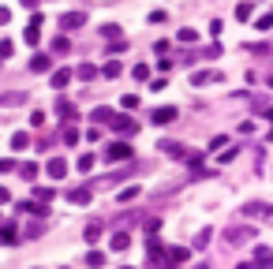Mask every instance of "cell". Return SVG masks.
Returning <instances> with one entry per match:
<instances>
[{
  "label": "cell",
  "instance_id": "83f0119b",
  "mask_svg": "<svg viewBox=\"0 0 273 269\" xmlns=\"http://www.w3.org/2000/svg\"><path fill=\"white\" fill-rule=\"evenodd\" d=\"M120 105H124V109H139V98H135V94H124V101H120Z\"/></svg>",
  "mask_w": 273,
  "mask_h": 269
},
{
  "label": "cell",
  "instance_id": "4fadbf2b",
  "mask_svg": "<svg viewBox=\"0 0 273 269\" xmlns=\"http://www.w3.org/2000/svg\"><path fill=\"white\" fill-rule=\"evenodd\" d=\"M71 82V71H53V90H64Z\"/></svg>",
  "mask_w": 273,
  "mask_h": 269
},
{
  "label": "cell",
  "instance_id": "8992f818",
  "mask_svg": "<svg viewBox=\"0 0 273 269\" xmlns=\"http://www.w3.org/2000/svg\"><path fill=\"white\" fill-rule=\"evenodd\" d=\"M82 23H86V15H82V12H68V15H60V26H64V30H75V26H82Z\"/></svg>",
  "mask_w": 273,
  "mask_h": 269
},
{
  "label": "cell",
  "instance_id": "cb8c5ba5",
  "mask_svg": "<svg viewBox=\"0 0 273 269\" xmlns=\"http://www.w3.org/2000/svg\"><path fill=\"white\" fill-rule=\"evenodd\" d=\"M131 75H135V79H150V67L146 64H135V67H131Z\"/></svg>",
  "mask_w": 273,
  "mask_h": 269
},
{
  "label": "cell",
  "instance_id": "74e56055",
  "mask_svg": "<svg viewBox=\"0 0 273 269\" xmlns=\"http://www.w3.org/2000/svg\"><path fill=\"white\" fill-rule=\"evenodd\" d=\"M240 269H255V262H251V265H240Z\"/></svg>",
  "mask_w": 273,
  "mask_h": 269
},
{
  "label": "cell",
  "instance_id": "1f68e13d",
  "mask_svg": "<svg viewBox=\"0 0 273 269\" xmlns=\"http://www.w3.org/2000/svg\"><path fill=\"white\" fill-rule=\"evenodd\" d=\"M221 30H224V23H221V19H213V23H210V34H213V37H221Z\"/></svg>",
  "mask_w": 273,
  "mask_h": 269
},
{
  "label": "cell",
  "instance_id": "30bf717a",
  "mask_svg": "<svg viewBox=\"0 0 273 269\" xmlns=\"http://www.w3.org/2000/svg\"><path fill=\"white\" fill-rule=\"evenodd\" d=\"M68 198L75 202V206H86V202H90V187H75V191H71Z\"/></svg>",
  "mask_w": 273,
  "mask_h": 269
},
{
  "label": "cell",
  "instance_id": "3957f363",
  "mask_svg": "<svg viewBox=\"0 0 273 269\" xmlns=\"http://www.w3.org/2000/svg\"><path fill=\"white\" fill-rule=\"evenodd\" d=\"M45 172H49L53 180H64V176H68V161H64V157H53L49 165H45Z\"/></svg>",
  "mask_w": 273,
  "mask_h": 269
},
{
  "label": "cell",
  "instance_id": "9a60e30c",
  "mask_svg": "<svg viewBox=\"0 0 273 269\" xmlns=\"http://www.w3.org/2000/svg\"><path fill=\"white\" fill-rule=\"evenodd\" d=\"M34 198L41 202V206H49L53 202V187H34Z\"/></svg>",
  "mask_w": 273,
  "mask_h": 269
},
{
  "label": "cell",
  "instance_id": "8fae6325",
  "mask_svg": "<svg viewBox=\"0 0 273 269\" xmlns=\"http://www.w3.org/2000/svg\"><path fill=\"white\" fill-rule=\"evenodd\" d=\"M255 262L258 265H273V251L269 247H255Z\"/></svg>",
  "mask_w": 273,
  "mask_h": 269
},
{
  "label": "cell",
  "instance_id": "7402d4cb",
  "mask_svg": "<svg viewBox=\"0 0 273 269\" xmlns=\"http://www.w3.org/2000/svg\"><path fill=\"white\" fill-rule=\"evenodd\" d=\"M19 172H23V180H34V176H37V165L26 161V165H19Z\"/></svg>",
  "mask_w": 273,
  "mask_h": 269
},
{
  "label": "cell",
  "instance_id": "d590c367",
  "mask_svg": "<svg viewBox=\"0 0 273 269\" xmlns=\"http://www.w3.org/2000/svg\"><path fill=\"white\" fill-rule=\"evenodd\" d=\"M8 198H12V195H8V191H4V187H0V206H4V202H8Z\"/></svg>",
  "mask_w": 273,
  "mask_h": 269
},
{
  "label": "cell",
  "instance_id": "e575fe53",
  "mask_svg": "<svg viewBox=\"0 0 273 269\" xmlns=\"http://www.w3.org/2000/svg\"><path fill=\"white\" fill-rule=\"evenodd\" d=\"M12 168H15V161H12V157H4V161H0V172H12Z\"/></svg>",
  "mask_w": 273,
  "mask_h": 269
},
{
  "label": "cell",
  "instance_id": "5bb4252c",
  "mask_svg": "<svg viewBox=\"0 0 273 269\" xmlns=\"http://www.w3.org/2000/svg\"><path fill=\"white\" fill-rule=\"evenodd\" d=\"M12 146H15V150H26V146H30V134H26V131H15V134H12Z\"/></svg>",
  "mask_w": 273,
  "mask_h": 269
},
{
  "label": "cell",
  "instance_id": "f1b7e54d",
  "mask_svg": "<svg viewBox=\"0 0 273 269\" xmlns=\"http://www.w3.org/2000/svg\"><path fill=\"white\" fill-rule=\"evenodd\" d=\"M64 142H68V146H75V142H79V131L68 127V131H64Z\"/></svg>",
  "mask_w": 273,
  "mask_h": 269
},
{
  "label": "cell",
  "instance_id": "d6a6232c",
  "mask_svg": "<svg viewBox=\"0 0 273 269\" xmlns=\"http://www.w3.org/2000/svg\"><path fill=\"white\" fill-rule=\"evenodd\" d=\"M30 123H34V127H41V123H45V112H41V109L30 112Z\"/></svg>",
  "mask_w": 273,
  "mask_h": 269
},
{
  "label": "cell",
  "instance_id": "ac0fdd59",
  "mask_svg": "<svg viewBox=\"0 0 273 269\" xmlns=\"http://www.w3.org/2000/svg\"><path fill=\"white\" fill-rule=\"evenodd\" d=\"M94 161H98L94 153H82V157H79V172H90V168H94Z\"/></svg>",
  "mask_w": 273,
  "mask_h": 269
},
{
  "label": "cell",
  "instance_id": "5b68a950",
  "mask_svg": "<svg viewBox=\"0 0 273 269\" xmlns=\"http://www.w3.org/2000/svg\"><path fill=\"white\" fill-rule=\"evenodd\" d=\"M0 243H4V247H15V243H19V228H15V225H0Z\"/></svg>",
  "mask_w": 273,
  "mask_h": 269
},
{
  "label": "cell",
  "instance_id": "4316f807",
  "mask_svg": "<svg viewBox=\"0 0 273 269\" xmlns=\"http://www.w3.org/2000/svg\"><path fill=\"white\" fill-rule=\"evenodd\" d=\"M255 26H258V30H269V26H273V12H266V15H262Z\"/></svg>",
  "mask_w": 273,
  "mask_h": 269
},
{
  "label": "cell",
  "instance_id": "44dd1931",
  "mask_svg": "<svg viewBox=\"0 0 273 269\" xmlns=\"http://www.w3.org/2000/svg\"><path fill=\"white\" fill-rule=\"evenodd\" d=\"M56 112H60V116H71V120H75V105H68V101H56Z\"/></svg>",
  "mask_w": 273,
  "mask_h": 269
},
{
  "label": "cell",
  "instance_id": "52a82bcc",
  "mask_svg": "<svg viewBox=\"0 0 273 269\" xmlns=\"http://www.w3.org/2000/svg\"><path fill=\"white\" fill-rule=\"evenodd\" d=\"M172 120H176V109H172V105H165V109L154 112V123H157V127H165V123H172Z\"/></svg>",
  "mask_w": 273,
  "mask_h": 269
},
{
  "label": "cell",
  "instance_id": "7c38bea8",
  "mask_svg": "<svg viewBox=\"0 0 273 269\" xmlns=\"http://www.w3.org/2000/svg\"><path fill=\"white\" fill-rule=\"evenodd\" d=\"M127 247H131V236H127V232H116V236H112V251H127Z\"/></svg>",
  "mask_w": 273,
  "mask_h": 269
},
{
  "label": "cell",
  "instance_id": "d4e9b609",
  "mask_svg": "<svg viewBox=\"0 0 273 269\" xmlns=\"http://www.w3.org/2000/svg\"><path fill=\"white\" fill-rule=\"evenodd\" d=\"M101 34H105V37H112V41H116V37H120V26H116V23H109V26H101Z\"/></svg>",
  "mask_w": 273,
  "mask_h": 269
},
{
  "label": "cell",
  "instance_id": "6da1fadb",
  "mask_svg": "<svg viewBox=\"0 0 273 269\" xmlns=\"http://www.w3.org/2000/svg\"><path fill=\"white\" fill-rule=\"evenodd\" d=\"M41 23H45L41 15H34V19H30V26H26V34H23V37H26V45H37V41H41Z\"/></svg>",
  "mask_w": 273,
  "mask_h": 269
},
{
  "label": "cell",
  "instance_id": "9c48e42d",
  "mask_svg": "<svg viewBox=\"0 0 273 269\" xmlns=\"http://www.w3.org/2000/svg\"><path fill=\"white\" fill-rule=\"evenodd\" d=\"M49 67H53V60H49L45 53H37L34 60H30V71H37V75H41V71H49Z\"/></svg>",
  "mask_w": 273,
  "mask_h": 269
},
{
  "label": "cell",
  "instance_id": "e0dca14e",
  "mask_svg": "<svg viewBox=\"0 0 273 269\" xmlns=\"http://www.w3.org/2000/svg\"><path fill=\"white\" fill-rule=\"evenodd\" d=\"M251 12H255V8H251L247 0H240V8H236V19H243V23H247V19H251Z\"/></svg>",
  "mask_w": 273,
  "mask_h": 269
},
{
  "label": "cell",
  "instance_id": "2e32d148",
  "mask_svg": "<svg viewBox=\"0 0 273 269\" xmlns=\"http://www.w3.org/2000/svg\"><path fill=\"white\" fill-rule=\"evenodd\" d=\"M120 71H124V67H120L116 60H109L105 67H101V75H105V79H116V75H120Z\"/></svg>",
  "mask_w": 273,
  "mask_h": 269
},
{
  "label": "cell",
  "instance_id": "603a6c76",
  "mask_svg": "<svg viewBox=\"0 0 273 269\" xmlns=\"http://www.w3.org/2000/svg\"><path fill=\"white\" fill-rule=\"evenodd\" d=\"M98 236H101V225H86V243H98Z\"/></svg>",
  "mask_w": 273,
  "mask_h": 269
},
{
  "label": "cell",
  "instance_id": "8d00e7d4",
  "mask_svg": "<svg viewBox=\"0 0 273 269\" xmlns=\"http://www.w3.org/2000/svg\"><path fill=\"white\" fill-rule=\"evenodd\" d=\"M19 4H23V8H37V0H19Z\"/></svg>",
  "mask_w": 273,
  "mask_h": 269
},
{
  "label": "cell",
  "instance_id": "f546056e",
  "mask_svg": "<svg viewBox=\"0 0 273 269\" xmlns=\"http://www.w3.org/2000/svg\"><path fill=\"white\" fill-rule=\"evenodd\" d=\"M176 37H180V41H191V45L199 41V34H195V30H180V34H176Z\"/></svg>",
  "mask_w": 273,
  "mask_h": 269
},
{
  "label": "cell",
  "instance_id": "836d02e7",
  "mask_svg": "<svg viewBox=\"0 0 273 269\" xmlns=\"http://www.w3.org/2000/svg\"><path fill=\"white\" fill-rule=\"evenodd\" d=\"M12 23V12H8V8H0V26H8Z\"/></svg>",
  "mask_w": 273,
  "mask_h": 269
},
{
  "label": "cell",
  "instance_id": "277c9868",
  "mask_svg": "<svg viewBox=\"0 0 273 269\" xmlns=\"http://www.w3.org/2000/svg\"><path fill=\"white\" fill-rule=\"evenodd\" d=\"M109 123H112V127H116L120 134H127V131H131V134H135V131H139V123H135V120H131V116H112Z\"/></svg>",
  "mask_w": 273,
  "mask_h": 269
},
{
  "label": "cell",
  "instance_id": "484cf974",
  "mask_svg": "<svg viewBox=\"0 0 273 269\" xmlns=\"http://www.w3.org/2000/svg\"><path fill=\"white\" fill-rule=\"evenodd\" d=\"M94 120H98V123H109L112 112H109V109H94Z\"/></svg>",
  "mask_w": 273,
  "mask_h": 269
},
{
  "label": "cell",
  "instance_id": "ba28073f",
  "mask_svg": "<svg viewBox=\"0 0 273 269\" xmlns=\"http://www.w3.org/2000/svg\"><path fill=\"white\" fill-rule=\"evenodd\" d=\"M217 79H221L217 71H195L191 75V86H206V82H217Z\"/></svg>",
  "mask_w": 273,
  "mask_h": 269
},
{
  "label": "cell",
  "instance_id": "f35d334b",
  "mask_svg": "<svg viewBox=\"0 0 273 269\" xmlns=\"http://www.w3.org/2000/svg\"><path fill=\"white\" fill-rule=\"evenodd\" d=\"M127 269H131V265H127Z\"/></svg>",
  "mask_w": 273,
  "mask_h": 269
},
{
  "label": "cell",
  "instance_id": "ffe728a7",
  "mask_svg": "<svg viewBox=\"0 0 273 269\" xmlns=\"http://www.w3.org/2000/svg\"><path fill=\"white\" fill-rule=\"evenodd\" d=\"M75 75H79V79H94V75H98V67H94V64H82Z\"/></svg>",
  "mask_w": 273,
  "mask_h": 269
},
{
  "label": "cell",
  "instance_id": "4dcf8cb0",
  "mask_svg": "<svg viewBox=\"0 0 273 269\" xmlns=\"http://www.w3.org/2000/svg\"><path fill=\"white\" fill-rule=\"evenodd\" d=\"M12 53H15V45H12V41L4 37V41H0V56H12Z\"/></svg>",
  "mask_w": 273,
  "mask_h": 269
},
{
  "label": "cell",
  "instance_id": "7a4b0ae2",
  "mask_svg": "<svg viewBox=\"0 0 273 269\" xmlns=\"http://www.w3.org/2000/svg\"><path fill=\"white\" fill-rule=\"evenodd\" d=\"M105 157L109 161H127L131 157V146H127V142H112V146L105 150Z\"/></svg>",
  "mask_w": 273,
  "mask_h": 269
},
{
  "label": "cell",
  "instance_id": "d6986e66",
  "mask_svg": "<svg viewBox=\"0 0 273 269\" xmlns=\"http://www.w3.org/2000/svg\"><path fill=\"white\" fill-rule=\"evenodd\" d=\"M86 265H94V269L105 265V254H101V251H90V254H86Z\"/></svg>",
  "mask_w": 273,
  "mask_h": 269
}]
</instances>
